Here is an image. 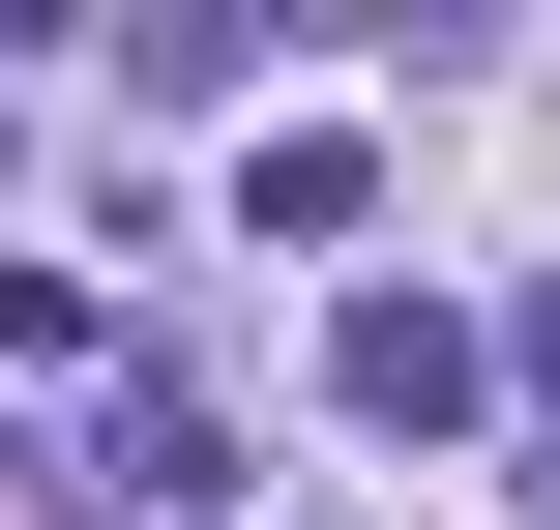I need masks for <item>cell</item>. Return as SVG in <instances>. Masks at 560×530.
I'll return each instance as SVG.
<instances>
[{"label": "cell", "mask_w": 560, "mask_h": 530, "mask_svg": "<svg viewBox=\"0 0 560 530\" xmlns=\"http://www.w3.org/2000/svg\"><path fill=\"white\" fill-rule=\"evenodd\" d=\"M325 384H354L384 443H472V384H502V354H472L443 295H354V325H325Z\"/></svg>", "instance_id": "obj_1"}, {"label": "cell", "mask_w": 560, "mask_h": 530, "mask_svg": "<svg viewBox=\"0 0 560 530\" xmlns=\"http://www.w3.org/2000/svg\"><path fill=\"white\" fill-rule=\"evenodd\" d=\"M502 354H532V413H560V295H532V325H502Z\"/></svg>", "instance_id": "obj_2"}]
</instances>
